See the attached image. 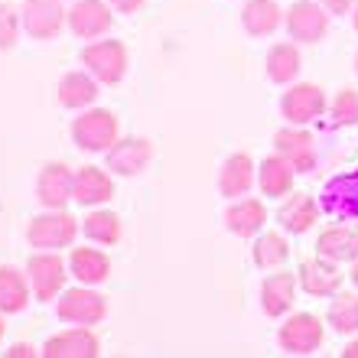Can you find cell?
<instances>
[{
  "mask_svg": "<svg viewBox=\"0 0 358 358\" xmlns=\"http://www.w3.org/2000/svg\"><path fill=\"white\" fill-rule=\"evenodd\" d=\"M78 235V222L69 215L66 208H46L43 215H36L27 228V241L39 251H59L69 248Z\"/></svg>",
  "mask_w": 358,
  "mask_h": 358,
  "instance_id": "cell-1",
  "label": "cell"
},
{
  "mask_svg": "<svg viewBox=\"0 0 358 358\" xmlns=\"http://www.w3.org/2000/svg\"><path fill=\"white\" fill-rule=\"evenodd\" d=\"M117 131H121L117 117L111 111H104V108L85 111L82 117L72 121V141H76V147H82L88 153H108L114 143L121 141Z\"/></svg>",
  "mask_w": 358,
  "mask_h": 358,
  "instance_id": "cell-2",
  "label": "cell"
},
{
  "mask_svg": "<svg viewBox=\"0 0 358 358\" xmlns=\"http://www.w3.org/2000/svg\"><path fill=\"white\" fill-rule=\"evenodd\" d=\"M56 316L66 322H76V326H98L108 316V300L98 290H92L88 283H82V287L62 290L56 303Z\"/></svg>",
  "mask_w": 358,
  "mask_h": 358,
  "instance_id": "cell-3",
  "label": "cell"
},
{
  "mask_svg": "<svg viewBox=\"0 0 358 358\" xmlns=\"http://www.w3.org/2000/svg\"><path fill=\"white\" fill-rule=\"evenodd\" d=\"M69 264L56 251H43V255H33L27 261V277H29V287H33V296L36 300H56L59 293L66 290V280H69Z\"/></svg>",
  "mask_w": 358,
  "mask_h": 358,
  "instance_id": "cell-4",
  "label": "cell"
},
{
  "mask_svg": "<svg viewBox=\"0 0 358 358\" xmlns=\"http://www.w3.org/2000/svg\"><path fill=\"white\" fill-rule=\"evenodd\" d=\"M82 66H88V72L104 85H117L127 72V49L117 39H98L82 49Z\"/></svg>",
  "mask_w": 358,
  "mask_h": 358,
  "instance_id": "cell-5",
  "label": "cell"
},
{
  "mask_svg": "<svg viewBox=\"0 0 358 358\" xmlns=\"http://www.w3.org/2000/svg\"><path fill=\"white\" fill-rule=\"evenodd\" d=\"M322 339H326V329L320 316L313 313H293L277 332V342L287 355H313L322 345Z\"/></svg>",
  "mask_w": 358,
  "mask_h": 358,
  "instance_id": "cell-6",
  "label": "cell"
},
{
  "mask_svg": "<svg viewBox=\"0 0 358 358\" xmlns=\"http://www.w3.org/2000/svg\"><path fill=\"white\" fill-rule=\"evenodd\" d=\"M326 108H329L326 92L320 85H313V82H300L290 92H283V98H280V114L287 117V124H300V127L322 117Z\"/></svg>",
  "mask_w": 358,
  "mask_h": 358,
  "instance_id": "cell-7",
  "label": "cell"
},
{
  "mask_svg": "<svg viewBox=\"0 0 358 358\" xmlns=\"http://www.w3.org/2000/svg\"><path fill=\"white\" fill-rule=\"evenodd\" d=\"M287 33L293 43H320L329 33V10L320 0H296L287 10Z\"/></svg>",
  "mask_w": 358,
  "mask_h": 358,
  "instance_id": "cell-8",
  "label": "cell"
},
{
  "mask_svg": "<svg viewBox=\"0 0 358 358\" xmlns=\"http://www.w3.org/2000/svg\"><path fill=\"white\" fill-rule=\"evenodd\" d=\"M273 150L280 153L296 173L316 170V141H313L310 131H303L300 124H290V127L273 134Z\"/></svg>",
  "mask_w": 358,
  "mask_h": 358,
  "instance_id": "cell-9",
  "label": "cell"
},
{
  "mask_svg": "<svg viewBox=\"0 0 358 358\" xmlns=\"http://www.w3.org/2000/svg\"><path fill=\"white\" fill-rule=\"evenodd\" d=\"M36 199L43 208H66L76 199V173L66 163H46L36 176Z\"/></svg>",
  "mask_w": 358,
  "mask_h": 358,
  "instance_id": "cell-10",
  "label": "cell"
},
{
  "mask_svg": "<svg viewBox=\"0 0 358 358\" xmlns=\"http://www.w3.org/2000/svg\"><path fill=\"white\" fill-rule=\"evenodd\" d=\"M20 17H23V29L33 39H52L59 36V29L69 20V13L62 10L59 0H27Z\"/></svg>",
  "mask_w": 358,
  "mask_h": 358,
  "instance_id": "cell-11",
  "label": "cell"
},
{
  "mask_svg": "<svg viewBox=\"0 0 358 358\" xmlns=\"http://www.w3.org/2000/svg\"><path fill=\"white\" fill-rule=\"evenodd\" d=\"M153 160V147L150 141H143V137H124L111 147V150L104 153V163H108V170L117 173V176H137L150 166Z\"/></svg>",
  "mask_w": 358,
  "mask_h": 358,
  "instance_id": "cell-12",
  "label": "cell"
},
{
  "mask_svg": "<svg viewBox=\"0 0 358 358\" xmlns=\"http://www.w3.org/2000/svg\"><path fill=\"white\" fill-rule=\"evenodd\" d=\"M300 287L310 296H336L342 287V271L336 261L329 257H310V261H303L300 264Z\"/></svg>",
  "mask_w": 358,
  "mask_h": 358,
  "instance_id": "cell-13",
  "label": "cell"
},
{
  "mask_svg": "<svg viewBox=\"0 0 358 358\" xmlns=\"http://www.w3.org/2000/svg\"><path fill=\"white\" fill-rule=\"evenodd\" d=\"M101 352V342L88 326H78V329H66L52 336V339L43 345V355L46 358H94Z\"/></svg>",
  "mask_w": 358,
  "mask_h": 358,
  "instance_id": "cell-14",
  "label": "cell"
},
{
  "mask_svg": "<svg viewBox=\"0 0 358 358\" xmlns=\"http://www.w3.org/2000/svg\"><path fill=\"white\" fill-rule=\"evenodd\" d=\"M69 29L78 39H94L111 29V7L104 0H78L69 10Z\"/></svg>",
  "mask_w": 358,
  "mask_h": 358,
  "instance_id": "cell-15",
  "label": "cell"
},
{
  "mask_svg": "<svg viewBox=\"0 0 358 358\" xmlns=\"http://www.w3.org/2000/svg\"><path fill=\"white\" fill-rule=\"evenodd\" d=\"M277 222L290 235H306L320 222V202L313 196H306V192H293V196L283 199L280 212H277Z\"/></svg>",
  "mask_w": 358,
  "mask_h": 358,
  "instance_id": "cell-16",
  "label": "cell"
},
{
  "mask_svg": "<svg viewBox=\"0 0 358 358\" xmlns=\"http://www.w3.org/2000/svg\"><path fill=\"white\" fill-rule=\"evenodd\" d=\"M296 283H300V277H293V273H287V271L271 273V277L261 283V310H264V316L277 320L283 313H290L293 300H296Z\"/></svg>",
  "mask_w": 358,
  "mask_h": 358,
  "instance_id": "cell-17",
  "label": "cell"
},
{
  "mask_svg": "<svg viewBox=\"0 0 358 358\" xmlns=\"http://www.w3.org/2000/svg\"><path fill=\"white\" fill-rule=\"evenodd\" d=\"M264 222H267V208H264L261 199H245L241 196V199H235L225 212V228L238 238L257 235V231L264 228Z\"/></svg>",
  "mask_w": 358,
  "mask_h": 358,
  "instance_id": "cell-18",
  "label": "cell"
},
{
  "mask_svg": "<svg viewBox=\"0 0 358 358\" xmlns=\"http://www.w3.org/2000/svg\"><path fill=\"white\" fill-rule=\"evenodd\" d=\"M316 251L322 257H329L336 264H349V261H358V222L355 225H336L326 228L316 241Z\"/></svg>",
  "mask_w": 358,
  "mask_h": 358,
  "instance_id": "cell-19",
  "label": "cell"
},
{
  "mask_svg": "<svg viewBox=\"0 0 358 358\" xmlns=\"http://www.w3.org/2000/svg\"><path fill=\"white\" fill-rule=\"evenodd\" d=\"M322 208L336 218H358V173L332 179L322 192Z\"/></svg>",
  "mask_w": 358,
  "mask_h": 358,
  "instance_id": "cell-20",
  "label": "cell"
},
{
  "mask_svg": "<svg viewBox=\"0 0 358 358\" xmlns=\"http://www.w3.org/2000/svg\"><path fill=\"white\" fill-rule=\"evenodd\" d=\"M255 186V160L248 153H231L222 166V176H218V189L225 199H241L248 196V189Z\"/></svg>",
  "mask_w": 358,
  "mask_h": 358,
  "instance_id": "cell-21",
  "label": "cell"
},
{
  "mask_svg": "<svg viewBox=\"0 0 358 358\" xmlns=\"http://www.w3.org/2000/svg\"><path fill=\"white\" fill-rule=\"evenodd\" d=\"M69 271L78 283H88V287H98L111 277V261L104 251L98 248H76L72 257H69Z\"/></svg>",
  "mask_w": 358,
  "mask_h": 358,
  "instance_id": "cell-22",
  "label": "cell"
},
{
  "mask_svg": "<svg viewBox=\"0 0 358 358\" xmlns=\"http://www.w3.org/2000/svg\"><path fill=\"white\" fill-rule=\"evenodd\" d=\"M293 176H296V170H293L290 163L283 160L280 153L267 157V160L257 166V186H261V192H264L267 199H283V196H290Z\"/></svg>",
  "mask_w": 358,
  "mask_h": 358,
  "instance_id": "cell-23",
  "label": "cell"
},
{
  "mask_svg": "<svg viewBox=\"0 0 358 358\" xmlns=\"http://www.w3.org/2000/svg\"><path fill=\"white\" fill-rule=\"evenodd\" d=\"M114 196V179L98 166H82L76 173V202L78 206H101Z\"/></svg>",
  "mask_w": 358,
  "mask_h": 358,
  "instance_id": "cell-24",
  "label": "cell"
},
{
  "mask_svg": "<svg viewBox=\"0 0 358 358\" xmlns=\"http://www.w3.org/2000/svg\"><path fill=\"white\" fill-rule=\"evenodd\" d=\"M98 98V78L92 72H69L56 85V101L62 108H88Z\"/></svg>",
  "mask_w": 358,
  "mask_h": 358,
  "instance_id": "cell-25",
  "label": "cell"
},
{
  "mask_svg": "<svg viewBox=\"0 0 358 358\" xmlns=\"http://www.w3.org/2000/svg\"><path fill=\"white\" fill-rule=\"evenodd\" d=\"M264 66H267V78H271V82H277V85H290L303 69L300 49L293 46V43H277V46H271V52H267Z\"/></svg>",
  "mask_w": 358,
  "mask_h": 358,
  "instance_id": "cell-26",
  "label": "cell"
},
{
  "mask_svg": "<svg viewBox=\"0 0 358 358\" xmlns=\"http://www.w3.org/2000/svg\"><path fill=\"white\" fill-rule=\"evenodd\" d=\"M29 303V277L10 264H0V313H23Z\"/></svg>",
  "mask_w": 358,
  "mask_h": 358,
  "instance_id": "cell-27",
  "label": "cell"
},
{
  "mask_svg": "<svg viewBox=\"0 0 358 358\" xmlns=\"http://www.w3.org/2000/svg\"><path fill=\"white\" fill-rule=\"evenodd\" d=\"M280 7L277 0H248L241 10V23L251 36H271L273 29L280 27Z\"/></svg>",
  "mask_w": 358,
  "mask_h": 358,
  "instance_id": "cell-28",
  "label": "cell"
},
{
  "mask_svg": "<svg viewBox=\"0 0 358 358\" xmlns=\"http://www.w3.org/2000/svg\"><path fill=\"white\" fill-rule=\"evenodd\" d=\"M82 231L98 245H117L121 241V218L108 212V208H94L92 215H85V222H82Z\"/></svg>",
  "mask_w": 358,
  "mask_h": 358,
  "instance_id": "cell-29",
  "label": "cell"
},
{
  "mask_svg": "<svg viewBox=\"0 0 358 358\" xmlns=\"http://www.w3.org/2000/svg\"><path fill=\"white\" fill-rule=\"evenodd\" d=\"M290 257V241L280 235V231H264V235L255 241V264L271 271V267L287 264Z\"/></svg>",
  "mask_w": 358,
  "mask_h": 358,
  "instance_id": "cell-30",
  "label": "cell"
},
{
  "mask_svg": "<svg viewBox=\"0 0 358 358\" xmlns=\"http://www.w3.org/2000/svg\"><path fill=\"white\" fill-rule=\"evenodd\" d=\"M329 322L339 336H355L358 332V293H336L329 306Z\"/></svg>",
  "mask_w": 358,
  "mask_h": 358,
  "instance_id": "cell-31",
  "label": "cell"
},
{
  "mask_svg": "<svg viewBox=\"0 0 358 358\" xmlns=\"http://www.w3.org/2000/svg\"><path fill=\"white\" fill-rule=\"evenodd\" d=\"M329 117L332 127H349V124H358V92L355 88H342L329 104Z\"/></svg>",
  "mask_w": 358,
  "mask_h": 358,
  "instance_id": "cell-32",
  "label": "cell"
},
{
  "mask_svg": "<svg viewBox=\"0 0 358 358\" xmlns=\"http://www.w3.org/2000/svg\"><path fill=\"white\" fill-rule=\"evenodd\" d=\"M20 27H23V17H17L10 3H0V52L17 46Z\"/></svg>",
  "mask_w": 358,
  "mask_h": 358,
  "instance_id": "cell-33",
  "label": "cell"
},
{
  "mask_svg": "<svg viewBox=\"0 0 358 358\" xmlns=\"http://www.w3.org/2000/svg\"><path fill=\"white\" fill-rule=\"evenodd\" d=\"M33 355H43L36 345H29V342H17V345H10L7 358H33Z\"/></svg>",
  "mask_w": 358,
  "mask_h": 358,
  "instance_id": "cell-34",
  "label": "cell"
},
{
  "mask_svg": "<svg viewBox=\"0 0 358 358\" xmlns=\"http://www.w3.org/2000/svg\"><path fill=\"white\" fill-rule=\"evenodd\" d=\"M320 3H322L326 10H329L332 17H339V13H349L355 0H320Z\"/></svg>",
  "mask_w": 358,
  "mask_h": 358,
  "instance_id": "cell-35",
  "label": "cell"
},
{
  "mask_svg": "<svg viewBox=\"0 0 358 358\" xmlns=\"http://www.w3.org/2000/svg\"><path fill=\"white\" fill-rule=\"evenodd\" d=\"M114 10H121V13H137V10L147 3V0H108Z\"/></svg>",
  "mask_w": 358,
  "mask_h": 358,
  "instance_id": "cell-36",
  "label": "cell"
},
{
  "mask_svg": "<svg viewBox=\"0 0 358 358\" xmlns=\"http://www.w3.org/2000/svg\"><path fill=\"white\" fill-rule=\"evenodd\" d=\"M342 355H345V358H358V339H355V342H349V345H345V352H342Z\"/></svg>",
  "mask_w": 358,
  "mask_h": 358,
  "instance_id": "cell-37",
  "label": "cell"
},
{
  "mask_svg": "<svg viewBox=\"0 0 358 358\" xmlns=\"http://www.w3.org/2000/svg\"><path fill=\"white\" fill-rule=\"evenodd\" d=\"M352 27H355V33H358V0L352 3Z\"/></svg>",
  "mask_w": 358,
  "mask_h": 358,
  "instance_id": "cell-38",
  "label": "cell"
},
{
  "mask_svg": "<svg viewBox=\"0 0 358 358\" xmlns=\"http://www.w3.org/2000/svg\"><path fill=\"white\" fill-rule=\"evenodd\" d=\"M349 277H352V283L358 287V261H352V273H349Z\"/></svg>",
  "mask_w": 358,
  "mask_h": 358,
  "instance_id": "cell-39",
  "label": "cell"
},
{
  "mask_svg": "<svg viewBox=\"0 0 358 358\" xmlns=\"http://www.w3.org/2000/svg\"><path fill=\"white\" fill-rule=\"evenodd\" d=\"M0 339H3V313H0Z\"/></svg>",
  "mask_w": 358,
  "mask_h": 358,
  "instance_id": "cell-40",
  "label": "cell"
},
{
  "mask_svg": "<svg viewBox=\"0 0 358 358\" xmlns=\"http://www.w3.org/2000/svg\"><path fill=\"white\" fill-rule=\"evenodd\" d=\"M355 72H358V56H355Z\"/></svg>",
  "mask_w": 358,
  "mask_h": 358,
  "instance_id": "cell-41",
  "label": "cell"
}]
</instances>
